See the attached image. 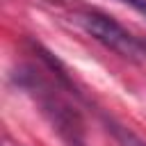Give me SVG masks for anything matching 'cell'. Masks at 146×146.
Masks as SVG:
<instances>
[{
    "label": "cell",
    "mask_w": 146,
    "mask_h": 146,
    "mask_svg": "<svg viewBox=\"0 0 146 146\" xmlns=\"http://www.w3.org/2000/svg\"><path fill=\"white\" fill-rule=\"evenodd\" d=\"M103 123H105V130L116 139L119 146H146V141L139 135H135L130 128H125L123 123H119V121H114L110 116H103Z\"/></svg>",
    "instance_id": "3"
},
{
    "label": "cell",
    "mask_w": 146,
    "mask_h": 146,
    "mask_svg": "<svg viewBox=\"0 0 146 146\" xmlns=\"http://www.w3.org/2000/svg\"><path fill=\"white\" fill-rule=\"evenodd\" d=\"M119 2H123V5L132 7L137 14H141V16L146 18V0H119Z\"/></svg>",
    "instance_id": "4"
},
{
    "label": "cell",
    "mask_w": 146,
    "mask_h": 146,
    "mask_svg": "<svg viewBox=\"0 0 146 146\" xmlns=\"http://www.w3.org/2000/svg\"><path fill=\"white\" fill-rule=\"evenodd\" d=\"M14 82L21 89H25L39 103L41 114L48 119V123L59 135V139L64 141V146H87L82 116L59 94V84H64L66 89L75 91L73 84H71V80H68V75H66V71H62L57 75V82L52 84V80H48L46 75H41L39 68H34V66H21L14 73Z\"/></svg>",
    "instance_id": "1"
},
{
    "label": "cell",
    "mask_w": 146,
    "mask_h": 146,
    "mask_svg": "<svg viewBox=\"0 0 146 146\" xmlns=\"http://www.w3.org/2000/svg\"><path fill=\"white\" fill-rule=\"evenodd\" d=\"M75 23L94 36L98 43H103L107 50L125 57V59H139L144 57V39L128 32L121 23L110 18L103 11H80L75 14Z\"/></svg>",
    "instance_id": "2"
},
{
    "label": "cell",
    "mask_w": 146,
    "mask_h": 146,
    "mask_svg": "<svg viewBox=\"0 0 146 146\" xmlns=\"http://www.w3.org/2000/svg\"><path fill=\"white\" fill-rule=\"evenodd\" d=\"M144 57H146V39H144Z\"/></svg>",
    "instance_id": "5"
}]
</instances>
